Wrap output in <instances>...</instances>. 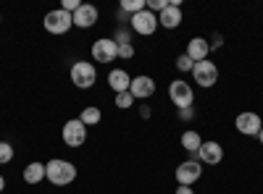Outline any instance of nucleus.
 Returning a JSON list of instances; mask_svg holds the SVG:
<instances>
[{
	"mask_svg": "<svg viewBox=\"0 0 263 194\" xmlns=\"http://www.w3.org/2000/svg\"><path fill=\"white\" fill-rule=\"evenodd\" d=\"M200 144H203V139H200V134H197V132H184L182 134V147L187 149V153H197Z\"/></svg>",
	"mask_w": 263,
	"mask_h": 194,
	"instance_id": "nucleus-19",
	"label": "nucleus"
},
{
	"mask_svg": "<svg viewBox=\"0 0 263 194\" xmlns=\"http://www.w3.org/2000/svg\"><path fill=\"white\" fill-rule=\"evenodd\" d=\"M82 3H79V0H63V3H61V11H66V13H77V8H79Z\"/></svg>",
	"mask_w": 263,
	"mask_h": 194,
	"instance_id": "nucleus-25",
	"label": "nucleus"
},
{
	"mask_svg": "<svg viewBox=\"0 0 263 194\" xmlns=\"http://www.w3.org/2000/svg\"><path fill=\"white\" fill-rule=\"evenodd\" d=\"M192 66H195V63H192L187 55H179V58H177V69H179V71H192Z\"/></svg>",
	"mask_w": 263,
	"mask_h": 194,
	"instance_id": "nucleus-26",
	"label": "nucleus"
},
{
	"mask_svg": "<svg viewBox=\"0 0 263 194\" xmlns=\"http://www.w3.org/2000/svg\"><path fill=\"white\" fill-rule=\"evenodd\" d=\"M45 179V163H29L24 168V181L27 184H40Z\"/></svg>",
	"mask_w": 263,
	"mask_h": 194,
	"instance_id": "nucleus-17",
	"label": "nucleus"
},
{
	"mask_svg": "<svg viewBox=\"0 0 263 194\" xmlns=\"http://www.w3.org/2000/svg\"><path fill=\"white\" fill-rule=\"evenodd\" d=\"M108 84H111V90L119 95V92H129L132 87V76L124 71V69H114V71H108Z\"/></svg>",
	"mask_w": 263,
	"mask_h": 194,
	"instance_id": "nucleus-16",
	"label": "nucleus"
},
{
	"mask_svg": "<svg viewBox=\"0 0 263 194\" xmlns=\"http://www.w3.org/2000/svg\"><path fill=\"white\" fill-rule=\"evenodd\" d=\"M61 137H63V142L69 144V147H82V144L87 142V126H84L79 118H71V121L63 123Z\"/></svg>",
	"mask_w": 263,
	"mask_h": 194,
	"instance_id": "nucleus-7",
	"label": "nucleus"
},
{
	"mask_svg": "<svg viewBox=\"0 0 263 194\" xmlns=\"http://www.w3.org/2000/svg\"><path fill=\"white\" fill-rule=\"evenodd\" d=\"M135 105V97H132V92H119L116 95V107H121V111H126V107Z\"/></svg>",
	"mask_w": 263,
	"mask_h": 194,
	"instance_id": "nucleus-21",
	"label": "nucleus"
},
{
	"mask_svg": "<svg viewBox=\"0 0 263 194\" xmlns=\"http://www.w3.org/2000/svg\"><path fill=\"white\" fill-rule=\"evenodd\" d=\"M140 116H142V118H150V107H147V105L140 107Z\"/></svg>",
	"mask_w": 263,
	"mask_h": 194,
	"instance_id": "nucleus-30",
	"label": "nucleus"
},
{
	"mask_svg": "<svg viewBox=\"0 0 263 194\" xmlns=\"http://www.w3.org/2000/svg\"><path fill=\"white\" fill-rule=\"evenodd\" d=\"M145 3H147V11H150V13H161V11L171 3V0H145Z\"/></svg>",
	"mask_w": 263,
	"mask_h": 194,
	"instance_id": "nucleus-23",
	"label": "nucleus"
},
{
	"mask_svg": "<svg viewBox=\"0 0 263 194\" xmlns=\"http://www.w3.org/2000/svg\"><path fill=\"white\" fill-rule=\"evenodd\" d=\"M179 118L182 121H192L195 118V111H192V107H184V111H179Z\"/></svg>",
	"mask_w": 263,
	"mask_h": 194,
	"instance_id": "nucleus-27",
	"label": "nucleus"
},
{
	"mask_svg": "<svg viewBox=\"0 0 263 194\" xmlns=\"http://www.w3.org/2000/svg\"><path fill=\"white\" fill-rule=\"evenodd\" d=\"M100 118H103V113H100V107H95V105L84 107V111L79 113V121L84 126H95V123H100Z\"/></svg>",
	"mask_w": 263,
	"mask_h": 194,
	"instance_id": "nucleus-18",
	"label": "nucleus"
},
{
	"mask_svg": "<svg viewBox=\"0 0 263 194\" xmlns=\"http://www.w3.org/2000/svg\"><path fill=\"white\" fill-rule=\"evenodd\" d=\"M221 45H224V37H221V34H216V37L211 39V48H221Z\"/></svg>",
	"mask_w": 263,
	"mask_h": 194,
	"instance_id": "nucleus-28",
	"label": "nucleus"
},
{
	"mask_svg": "<svg viewBox=\"0 0 263 194\" xmlns=\"http://www.w3.org/2000/svg\"><path fill=\"white\" fill-rule=\"evenodd\" d=\"M3 189H6V179H3V176H0V191H3Z\"/></svg>",
	"mask_w": 263,
	"mask_h": 194,
	"instance_id": "nucleus-31",
	"label": "nucleus"
},
{
	"mask_svg": "<svg viewBox=\"0 0 263 194\" xmlns=\"http://www.w3.org/2000/svg\"><path fill=\"white\" fill-rule=\"evenodd\" d=\"M71 18H74V27H79V29H90V27L98 24V8L90 6V3H82Z\"/></svg>",
	"mask_w": 263,
	"mask_h": 194,
	"instance_id": "nucleus-14",
	"label": "nucleus"
},
{
	"mask_svg": "<svg viewBox=\"0 0 263 194\" xmlns=\"http://www.w3.org/2000/svg\"><path fill=\"white\" fill-rule=\"evenodd\" d=\"M132 29H135L137 34H142V37L156 34V29H158V16L150 13V11L145 8V11H140V13L132 16Z\"/></svg>",
	"mask_w": 263,
	"mask_h": 194,
	"instance_id": "nucleus-8",
	"label": "nucleus"
},
{
	"mask_svg": "<svg viewBox=\"0 0 263 194\" xmlns=\"http://www.w3.org/2000/svg\"><path fill=\"white\" fill-rule=\"evenodd\" d=\"M45 29L50 32V34H66L71 27H74V18H71V13H66V11H48V16H45Z\"/></svg>",
	"mask_w": 263,
	"mask_h": 194,
	"instance_id": "nucleus-5",
	"label": "nucleus"
},
{
	"mask_svg": "<svg viewBox=\"0 0 263 194\" xmlns=\"http://www.w3.org/2000/svg\"><path fill=\"white\" fill-rule=\"evenodd\" d=\"M119 58L132 60V58H135V45H132V42H126V45H119Z\"/></svg>",
	"mask_w": 263,
	"mask_h": 194,
	"instance_id": "nucleus-24",
	"label": "nucleus"
},
{
	"mask_svg": "<svg viewBox=\"0 0 263 194\" xmlns=\"http://www.w3.org/2000/svg\"><path fill=\"white\" fill-rule=\"evenodd\" d=\"M258 139H260V144H263V128H260V134H258Z\"/></svg>",
	"mask_w": 263,
	"mask_h": 194,
	"instance_id": "nucleus-32",
	"label": "nucleus"
},
{
	"mask_svg": "<svg viewBox=\"0 0 263 194\" xmlns=\"http://www.w3.org/2000/svg\"><path fill=\"white\" fill-rule=\"evenodd\" d=\"M177 194H195V189H190V186H177Z\"/></svg>",
	"mask_w": 263,
	"mask_h": 194,
	"instance_id": "nucleus-29",
	"label": "nucleus"
},
{
	"mask_svg": "<svg viewBox=\"0 0 263 194\" xmlns=\"http://www.w3.org/2000/svg\"><path fill=\"white\" fill-rule=\"evenodd\" d=\"M197 158H200L203 165H218L224 160V147L218 142H203L200 149H197Z\"/></svg>",
	"mask_w": 263,
	"mask_h": 194,
	"instance_id": "nucleus-11",
	"label": "nucleus"
},
{
	"mask_svg": "<svg viewBox=\"0 0 263 194\" xmlns=\"http://www.w3.org/2000/svg\"><path fill=\"white\" fill-rule=\"evenodd\" d=\"M234 126H237V132L239 134H245V137H258L260 134V128H263V121L258 113H239L234 118Z\"/></svg>",
	"mask_w": 263,
	"mask_h": 194,
	"instance_id": "nucleus-10",
	"label": "nucleus"
},
{
	"mask_svg": "<svg viewBox=\"0 0 263 194\" xmlns=\"http://www.w3.org/2000/svg\"><path fill=\"white\" fill-rule=\"evenodd\" d=\"M45 179L55 186H69L74 179H77V165L69 163V160H61V158H53L48 165H45Z\"/></svg>",
	"mask_w": 263,
	"mask_h": 194,
	"instance_id": "nucleus-1",
	"label": "nucleus"
},
{
	"mask_svg": "<svg viewBox=\"0 0 263 194\" xmlns=\"http://www.w3.org/2000/svg\"><path fill=\"white\" fill-rule=\"evenodd\" d=\"M119 58V45L114 42V37H100L92 42V60L98 63H111Z\"/></svg>",
	"mask_w": 263,
	"mask_h": 194,
	"instance_id": "nucleus-6",
	"label": "nucleus"
},
{
	"mask_svg": "<svg viewBox=\"0 0 263 194\" xmlns=\"http://www.w3.org/2000/svg\"><path fill=\"white\" fill-rule=\"evenodd\" d=\"M168 97H171L174 107H179V111H184V107H192V102H195L192 87H190L187 81H182V79H177V81L168 84Z\"/></svg>",
	"mask_w": 263,
	"mask_h": 194,
	"instance_id": "nucleus-3",
	"label": "nucleus"
},
{
	"mask_svg": "<svg viewBox=\"0 0 263 194\" xmlns=\"http://www.w3.org/2000/svg\"><path fill=\"white\" fill-rule=\"evenodd\" d=\"M129 92H132L135 100H147V97L156 95V81H153L150 76H135V79H132Z\"/></svg>",
	"mask_w": 263,
	"mask_h": 194,
	"instance_id": "nucleus-13",
	"label": "nucleus"
},
{
	"mask_svg": "<svg viewBox=\"0 0 263 194\" xmlns=\"http://www.w3.org/2000/svg\"><path fill=\"white\" fill-rule=\"evenodd\" d=\"M145 8H147L145 0H121V6H119V11H124V13H129V16H135V13H140V11H145Z\"/></svg>",
	"mask_w": 263,
	"mask_h": 194,
	"instance_id": "nucleus-20",
	"label": "nucleus"
},
{
	"mask_svg": "<svg viewBox=\"0 0 263 194\" xmlns=\"http://www.w3.org/2000/svg\"><path fill=\"white\" fill-rule=\"evenodd\" d=\"M13 160V147L8 142H0V165H6Z\"/></svg>",
	"mask_w": 263,
	"mask_h": 194,
	"instance_id": "nucleus-22",
	"label": "nucleus"
},
{
	"mask_svg": "<svg viewBox=\"0 0 263 194\" xmlns=\"http://www.w3.org/2000/svg\"><path fill=\"white\" fill-rule=\"evenodd\" d=\"M192 76H195V84H200V87H213L218 81V66L213 60H200L192 66Z\"/></svg>",
	"mask_w": 263,
	"mask_h": 194,
	"instance_id": "nucleus-4",
	"label": "nucleus"
},
{
	"mask_svg": "<svg viewBox=\"0 0 263 194\" xmlns=\"http://www.w3.org/2000/svg\"><path fill=\"white\" fill-rule=\"evenodd\" d=\"M208 53H211V42L208 39H203V37H192L190 42H187V58L192 60V63H200V60H208Z\"/></svg>",
	"mask_w": 263,
	"mask_h": 194,
	"instance_id": "nucleus-15",
	"label": "nucleus"
},
{
	"mask_svg": "<svg viewBox=\"0 0 263 194\" xmlns=\"http://www.w3.org/2000/svg\"><path fill=\"white\" fill-rule=\"evenodd\" d=\"M203 176V163L200 160H184L177 168V181L179 186H192L197 179Z\"/></svg>",
	"mask_w": 263,
	"mask_h": 194,
	"instance_id": "nucleus-9",
	"label": "nucleus"
},
{
	"mask_svg": "<svg viewBox=\"0 0 263 194\" xmlns=\"http://www.w3.org/2000/svg\"><path fill=\"white\" fill-rule=\"evenodd\" d=\"M182 24V8H179V0L168 3L161 13H158V27H166V29H177Z\"/></svg>",
	"mask_w": 263,
	"mask_h": 194,
	"instance_id": "nucleus-12",
	"label": "nucleus"
},
{
	"mask_svg": "<svg viewBox=\"0 0 263 194\" xmlns=\"http://www.w3.org/2000/svg\"><path fill=\"white\" fill-rule=\"evenodd\" d=\"M69 76H71V84H77L79 90H90L98 81V71L90 60H77L69 71Z\"/></svg>",
	"mask_w": 263,
	"mask_h": 194,
	"instance_id": "nucleus-2",
	"label": "nucleus"
}]
</instances>
